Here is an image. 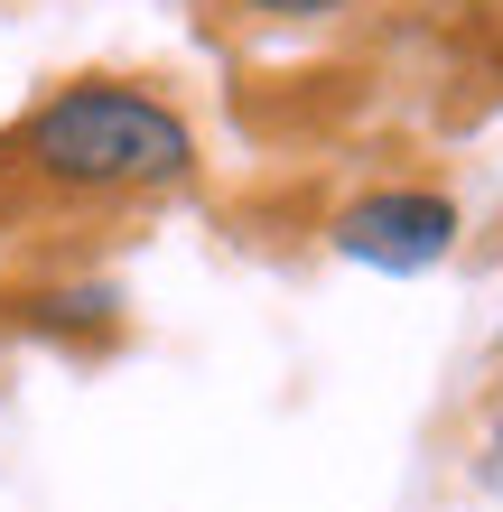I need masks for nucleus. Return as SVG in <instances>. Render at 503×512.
Instances as JSON below:
<instances>
[{"label":"nucleus","instance_id":"1","mask_svg":"<svg viewBox=\"0 0 503 512\" xmlns=\"http://www.w3.org/2000/svg\"><path fill=\"white\" fill-rule=\"evenodd\" d=\"M19 159L56 196H159L196 177V131L150 84H66L28 112Z\"/></svg>","mask_w":503,"mask_h":512},{"label":"nucleus","instance_id":"3","mask_svg":"<svg viewBox=\"0 0 503 512\" xmlns=\"http://www.w3.org/2000/svg\"><path fill=\"white\" fill-rule=\"evenodd\" d=\"M252 19H336L345 0H243Z\"/></svg>","mask_w":503,"mask_h":512},{"label":"nucleus","instance_id":"2","mask_svg":"<svg viewBox=\"0 0 503 512\" xmlns=\"http://www.w3.org/2000/svg\"><path fill=\"white\" fill-rule=\"evenodd\" d=\"M336 252L364 261V270H392V280H410V270H438L457 252V196L438 187H382V196H354L336 215Z\"/></svg>","mask_w":503,"mask_h":512}]
</instances>
